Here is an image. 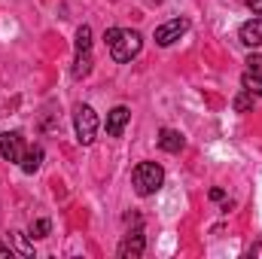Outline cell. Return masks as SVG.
<instances>
[{
  "mask_svg": "<svg viewBox=\"0 0 262 259\" xmlns=\"http://www.w3.org/2000/svg\"><path fill=\"white\" fill-rule=\"evenodd\" d=\"M104 40H107V46H110L113 61H119V64L131 61V58L140 52V46H143V37H140L137 31H125V28H110V31L104 34Z\"/></svg>",
  "mask_w": 262,
  "mask_h": 259,
  "instance_id": "obj_1",
  "label": "cell"
},
{
  "mask_svg": "<svg viewBox=\"0 0 262 259\" xmlns=\"http://www.w3.org/2000/svg\"><path fill=\"white\" fill-rule=\"evenodd\" d=\"M131 183H134V192L143 195V198L146 195H156L162 189V183H165V171L156 162H140L134 168V174H131Z\"/></svg>",
  "mask_w": 262,
  "mask_h": 259,
  "instance_id": "obj_2",
  "label": "cell"
},
{
  "mask_svg": "<svg viewBox=\"0 0 262 259\" xmlns=\"http://www.w3.org/2000/svg\"><path fill=\"white\" fill-rule=\"evenodd\" d=\"M73 128H76V140L82 146L95 143V134H98V113L89 107V104H79L73 110Z\"/></svg>",
  "mask_w": 262,
  "mask_h": 259,
  "instance_id": "obj_3",
  "label": "cell"
},
{
  "mask_svg": "<svg viewBox=\"0 0 262 259\" xmlns=\"http://www.w3.org/2000/svg\"><path fill=\"white\" fill-rule=\"evenodd\" d=\"M0 156L6 162H21V156H25V137H21V131H3L0 134Z\"/></svg>",
  "mask_w": 262,
  "mask_h": 259,
  "instance_id": "obj_4",
  "label": "cell"
},
{
  "mask_svg": "<svg viewBox=\"0 0 262 259\" xmlns=\"http://www.w3.org/2000/svg\"><path fill=\"white\" fill-rule=\"evenodd\" d=\"M186 31H189V21H186V18L165 21L162 28H156V43H159V46H171V43H174V40H180Z\"/></svg>",
  "mask_w": 262,
  "mask_h": 259,
  "instance_id": "obj_5",
  "label": "cell"
},
{
  "mask_svg": "<svg viewBox=\"0 0 262 259\" xmlns=\"http://www.w3.org/2000/svg\"><path fill=\"white\" fill-rule=\"evenodd\" d=\"M143 247H146V238H143L140 229H134L131 235H125V241L119 244V256L122 259H137V256H143Z\"/></svg>",
  "mask_w": 262,
  "mask_h": 259,
  "instance_id": "obj_6",
  "label": "cell"
},
{
  "mask_svg": "<svg viewBox=\"0 0 262 259\" xmlns=\"http://www.w3.org/2000/svg\"><path fill=\"white\" fill-rule=\"evenodd\" d=\"M128 122H131L128 107H113V110L107 113V134H110V137H122V131H125Z\"/></svg>",
  "mask_w": 262,
  "mask_h": 259,
  "instance_id": "obj_7",
  "label": "cell"
},
{
  "mask_svg": "<svg viewBox=\"0 0 262 259\" xmlns=\"http://www.w3.org/2000/svg\"><path fill=\"white\" fill-rule=\"evenodd\" d=\"M238 37H241V43H244V46H250V49L262 46V15L250 18V21H244V25H241V31H238Z\"/></svg>",
  "mask_w": 262,
  "mask_h": 259,
  "instance_id": "obj_8",
  "label": "cell"
},
{
  "mask_svg": "<svg viewBox=\"0 0 262 259\" xmlns=\"http://www.w3.org/2000/svg\"><path fill=\"white\" fill-rule=\"evenodd\" d=\"M183 134L180 131H174V128H162L159 131V146L165 149V153H180L183 149Z\"/></svg>",
  "mask_w": 262,
  "mask_h": 259,
  "instance_id": "obj_9",
  "label": "cell"
},
{
  "mask_svg": "<svg viewBox=\"0 0 262 259\" xmlns=\"http://www.w3.org/2000/svg\"><path fill=\"white\" fill-rule=\"evenodd\" d=\"M40 162H43V149L40 146H31V149H25V156H21V171L25 174H34L37 168H40Z\"/></svg>",
  "mask_w": 262,
  "mask_h": 259,
  "instance_id": "obj_10",
  "label": "cell"
},
{
  "mask_svg": "<svg viewBox=\"0 0 262 259\" xmlns=\"http://www.w3.org/2000/svg\"><path fill=\"white\" fill-rule=\"evenodd\" d=\"M241 89L250 92L253 98H262V76L259 73H253V70H247V73L241 76Z\"/></svg>",
  "mask_w": 262,
  "mask_h": 259,
  "instance_id": "obj_11",
  "label": "cell"
},
{
  "mask_svg": "<svg viewBox=\"0 0 262 259\" xmlns=\"http://www.w3.org/2000/svg\"><path fill=\"white\" fill-rule=\"evenodd\" d=\"M92 73V52H76V61H73V76L82 79Z\"/></svg>",
  "mask_w": 262,
  "mask_h": 259,
  "instance_id": "obj_12",
  "label": "cell"
},
{
  "mask_svg": "<svg viewBox=\"0 0 262 259\" xmlns=\"http://www.w3.org/2000/svg\"><path fill=\"white\" fill-rule=\"evenodd\" d=\"M76 52H92V28L82 25L76 31Z\"/></svg>",
  "mask_w": 262,
  "mask_h": 259,
  "instance_id": "obj_13",
  "label": "cell"
},
{
  "mask_svg": "<svg viewBox=\"0 0 262 259\" xmlns=\"http://www.w3.org/2000/svg\"><path fill=\"white\" fill-rule=\"evenodd\" d=\"M253 110V95L250 92H238L235 95V113H250Z\"/></svg>",
  "mask_w": 262,
  "mask_h": 259,
  "instance_id": "obj_14",
  "label": "cell"
},
{
  "mask_svg": "<svg viewBox=\"0 0 262 259\" xmlns=\"http://www.w3.org/2000/svg\"><path fill=\"white\" fill-rule=\"evenodd\" d=\"M49 229H52V223H49V220H37V223L31 226V238H46V235H49Z\"/></svg>",
  "mask_w": 262,
  "mask_h": 259,
  "instance_id": "obj_15",
  "label": "cell"
},
{
  "mask_svg": "<svg viewBox=\"0 0 262 259\" xmlns=\"http://www.w3.org/2000/svg\"><path fill=\"white\" fill-rule=\"evenodd\" d=\"M247 70H253V73L262 76V52H253V55L247 58Z\"/></svg>",
  "mask_w": 262,
  "mask_h": 259,
  "instance_id": "obj_16",
  "label": "cell"
},
{
  "mask_svg": "<svg viewBox=\"0 0 262 259\" xmlns=\"http://www.w3.org/2000/svg\"><path fill=\"white\" fill-rule=\"evenodd\" d=\"M12 238H15V244H18V250H21L25 256H31V253H34V250H31V244L25 241V235H21V232H12Z\"/></svg>",
  "mask_w": 262,
  "mask_h": 259,
  "instance_id": "obj_17",
  "label": "cell"
},
{
  "mask_svg": "<svg viewBox=\"0 0 262 259\" xmlns=\"http://www.w3.org/2000/svg\"><path fill=\"white\" fill-rule=\"evenodd\" d=\"M247 6H250L256 15H262V0H247Z\"/></svg>",
  "mask_w": 262,
  "mask_h": 259,
  "instance_id": "obj_18",
  "label": "cell"
},
{
  "mask_svg": "<svg viewBox=\"0 0 262 259\" xmlns=\"http://www.w3.org/2000/svg\"><path fill=\"white\" fill-rule=\"evenodd\" d=\"M0 259H12V250L6 244H0Z\"/></svg>",
  "mask_w": 262,
  "mask_h": 259,
  "instance_id": "obj_19",
  "label": "cell"
},
{
  "mask_svg": "<svg viewBox=\"0 0 262 259\" xmlns=\"http://www.w3.org/2000/svg\"><path fill=\"white\" fill-rule=\"evenodd\" d=\"M210 198H213V201H223L226 192H223V189H210Z\"/></svg>",
  "mask_w": 262,
  "mask_h": 259,
  "instance_id": "obj_20",
  "label": "cell"
}]
</instances>
